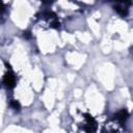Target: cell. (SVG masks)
Returning a JSON list of instances; mask_svg holds the SVG:
<instances>
[{
	"label": "cell",
	"instance_id": "cell-1",
	"mask_svg": "<svg viewBox=\"0 0 133 133\" xmlns=\"http://www.w3.org/2000/svg\"><path fill=\"white\" fill-rule=\"evenodd\" d=\"M3 83H4V85H5L7 88H11V87H14L15 84H16V78H15V75H14L12 73H10V72L6 73V74L4 75V77H3Z\"/></svg>",
	"mask_w": 133,
	"mask_h": 133
},
{
	"label": "cell",
	"instance_id": "cell-2",
	"mask_svg": "<svg viewBox=\"0 0 133 133\" xmlns=\"http://www.w3.org/2000/svg\"><path fill=\"white\" fill-rule=\"evenodd\" d=\"M115 118H116L121 124H124V122L128 118V112H127V110L123 109V110L118 111V112L115 114Z\"/></svg>",
	"mask_w": 133,
	"mask_h": 133
},
{
	"label": "cell",
	"instance_id": "cell-3",
	"mask_svg": "<svg viewBox=\"0 0 133 133\" xmlns=\"http://www.w3.org/2000/svg\"><path fill=\"white\" fill-rule=\"evenodd\" d=\"M10 105H11V107H12L14 109H16V110H19V109H20V104H19L17 101H11V102H10Z\"/></svg>",
	"mask_w": 133,
	"mask_h": 133
}]
</instances>
